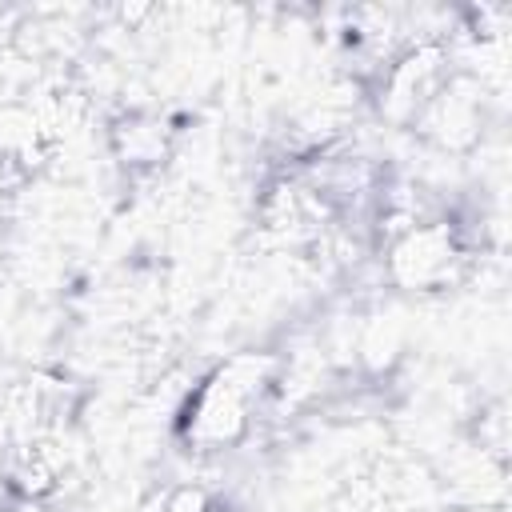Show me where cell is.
I'll return each instance as SVG.
<instances>
[{"instance_id": "1", "label": "cell", "mask_w": 512, "mask_h": 512, "mask_svg": "<svg viewBox=\"0 0 512 512\" xmlns=\"http://www.w3.org/2000/svg\"><path fill=\"white\" fill-rule=\"evenodd\" d=\"M164 512H208V500H204L200 488H176L164 500Z\"/></svg>"}]
</instances>
